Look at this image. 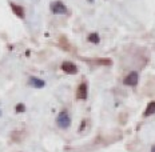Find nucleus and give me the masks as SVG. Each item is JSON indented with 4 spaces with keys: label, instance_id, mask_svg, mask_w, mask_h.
<instances>
[{
    "label": "nucleus",
    "instance_id": "f257e3e1",
    "mask_svg": "<svg viewBox=\"0 0 155 152\" xmlns=\"http://www.w3.org/2000/svg\"><path fill=\"white\" fill-rule=\"evenodd\" d=\"M56 124H58V127H59V128H63V129L68 128L70 125H71V118H70V115L67 114L66 111L60 112V114L58 115V118H56Z\"/></svg>",
    "mask_w": 155,
    "mask_h": 152
},
{
    "label": "nucleus",
    "instance_id": "f03ea898",
    "mask_svg": "<svg viewBox=\"0 0 155 152\" xmlns=\"http://www.w3.org/2000/svg\"><path fill=\"white\" fill-rule=\"evenodd\" d=\"M51 11L55 15H64V14H67V7L62 2H54V3H51Z\"/></svg>",
    "mask_w": 155,
    "mask_h": 152
},
{
    "label": "nucleus",
    "instance_id": "7ed1b4c3",
    "mask_svg": "<svg viewBox=\"0 0 155 152\" xmlns=\"http://www.w3.org/2000/svg\"><path fill=\"white\" fill-rule=\"evenodd\" d=\"M138 82H139V76H138L137 72H130L123 80V83L126 86H130V87H135L138 84Z\"/></svg>",
    "mask_w": 155,
    "mask_h": 152
},
{
    "label": "nucleus",
    "instance_id": "20e7f679",
    "mask_svg": "<svg viewBox=\"0 0 155 152\" xmlns=\"http://www.w3.org/2000/svg\"><path fill=\"white\" fill-rule=\"evenodd\" d=\"M88 95V88H87V83H80L76 89V99L79 100H86Z\"/></svg>",
    "mask_w": 155,
    "mask_h": 152
},
{
    "label": "nucleus",
    "instance_id": "39448f33",
    "mask_svg": "<svg viewBox=\"0 0 155 152\" xmlns=\"http://www.w3.org/2000/svg\"><path fill=\"white\" fill-rule=\"evenodd\" d=\"M62 71H64L68 75H75V73H78V67L71 61H64L62 64Z\"/></svg>",
    "mask_w": 155,
    "mask_h": 152
},
{
    "label": "nucleus",
    "instance_id": "423d86ee",
    "mask_svg": "<svg viewBox=\"0 0 155 152\" xmlns=\"http://www.w3.org/2000/svg\"><path fill=\"white\" fill-rule=\"evenodd\" d=\"M30 86L31 87H34V88H43L44 86H46V82H44L43 79H39V77H35V76H32L30 77Z\"/></svg>",
    "mask_w": 155,
    "mask_h": 152
},
{
    "label": "nucleus",
    "instance_id": "0eeeda50",
    "mask_svg": "<svg viewBox=\"0 0 155 152\" xmlns=\"http://www.w3.org/2000/svg\"><path fill=\"white\" fill-rule=\"evenodd\" d=\"M11 9L14 11V14L18 16V18H20V19L24 18V9H23V7H20V5H18V4H12V3H11Z\"/></svg>",
    "mask_w": 155,
    "mask_h": 152
},
{
    "label": "nucleus",
    "instance_id": "6e6552de",
    "mask_svg": "<svg viewBox=\"0 0 155 152\" xmlns=\"http://www.w3.org/2000/svg\"><path fill=\"white\" fill-rule=\"evenodd\" d=\"M155 114V102H150L146 107V109H144V116H151Z\"/></svg>",
    "mask_w": 155,
    "mask_h": 152
},
{
    "label": "nucleus",
    "instance_id": "1a4fd4ad",
    "mask_svg": "<svg viewBox=\"0 0 155 152\" xmlns=\"http://www.w3.org/2000/svg\"><path fill=\"white\" fill-rule=\"evenodd\" d=\"M87 39H88L90 43H94V44H98L99 41H101V37H99V35L96 34V32H92V34H90Z\"/></svg>",
    "mask_w": 155,
    "mask_h": 152
},
{
    "label": "nucleus",
    "instance_id": "9d476101",
    "mask_svg": "<svg viewBox=\"0 0 155 152\" xmlns=\"http://www.w3.org/2000/svg\"><path fill=\"white\" fill-rule=\"evenodd\" d=\"M98 64H102V66H110V64L112 63L111 59H98V61H96Z\"/></svg>",
    "mask_w": 155,
    "mask_h": 152
},
{
    "label": "nucleus",
    "instance_id": "9b49d317",
    "mask_svg": "<svg viewBox=\"0 0 155 152\" xmlns=\"http://www.w3.org/2000/svg\"><path fill=\"white\" fill-rule=\"evenodd\" d=\"M24 109H25V107L23 105V103H19V104L16 105V112H18V114H20V112H24Z\"/></svg>",
    "mask_w": 155,
    "mask_h": 152
},
{
    "label": "nucleus",
    "instance_id": "f8f14e48",
    "mask_svg": "<svg viewBox=\"0 0 155 152\" xmlns=\"http://www.w3.org/2000/svg\"><path fill=\"white\" fill-rule=\"evenodd\" d=\"M151 152H155V145H153V147H151Z\"/></svg>",
    "mask_w": 155,
    "mask_h": 152
},
{
    "label": "nucleus",
    "instance_id": "ddd939ff",
    "mask_svg": "<svg viewBox=\"0 0 155 152\" xmlns=\"http://www.w3.org/2000/svg\"><path fill=\"white\" fill-rule=\"evenodd\" d=\"M0 115H2V112H0Z\"/></svg>",
    "mask_w": 155,
    "mask_h": 152
}]
</instances>
